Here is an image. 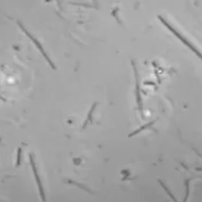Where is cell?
I'll return each instance as SVG.
<instances>
[{"label": "cell", "mask_w": 202, "mask_h": 202, "mask_svg": "<svg viewBox=\"0 0 202 202\" xmlns=\"http://www.w3.org/2000/svg\"><path fill=\"white\" fill-rule=\"evenodd\" d=\"M159 182H160V184L163 187V188H164V189L166 191L167 193L171 197V198H172V199L174 201H176H176H177V200H176V199H175V198L174 197L173 194H172V193L166 187V186L161 181H160V180H159Z\"/></svg>", "instance_id": "cell-2"}, {"label": "cell", "mask_w": 202, "mask_h": 202, "mask_svg": "<svg viewBox=\"0 0 202 202\" xmlns=\"http://www.w3.org/2000/svg\"><path fill=\"white\" fill-rule=\"evenodd\" d=\"M18 24L19 25V27H20V28H22L23 30L24 31V32H25V33L27 34V35L28 36V37H30L31 39H32V41H33L35 43V44H36V46L38 47L39 48V49H40V50L41 51V53H42L43 55L44 56V57H45V58H46V59H47V60L48 61L49 63H50V64L51 66H52V63H50V60H49L48 57L47 56L46 54L44 52V50L43 49L42 47H41V46L40 45V44H39V43H38V41H37V40H36L34 38H33V37H32V36H31V35L30 34H29V33H28V32H27L26 30H25V28H24V27H23V26H22V24H21L20 22H18Z\"/></svg>", "instance_id": "cell-1"}, {"label": "cell", "mask_w": 202, "mask_h": 202, "mask_svg": "<svg viewBox=\"0 0 202 202\" xmlns=\"http://www.w3.org/2000/svg\"><path fill=\"white\" fill-rule=\"evenodd\" d=\"M189 181H190V180L188 179V180H186L185 182L186 186V195L185 199L184 200L185 202H186L187 200L188 196H189Z\"/></svg>", "instance_id": "cell-3"}]
</instances>
